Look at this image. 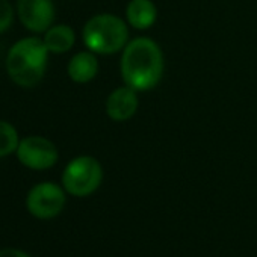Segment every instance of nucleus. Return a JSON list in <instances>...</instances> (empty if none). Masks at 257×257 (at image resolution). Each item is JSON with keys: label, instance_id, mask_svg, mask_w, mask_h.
I'll use <instances>...</instances> for the list:
<instances>
[{"label": "nucleus", "instance_id": "f257e3e1", "mask_svg": "<svg viewBox=\"0 0 257 257\" xmlns=\"http://www.w3.org/2000/svg\"><path fill=\"white\" fill-rule=\"evenodd\" d=\"M121 77L135 91H150L162 79L164 55L156 41L140 37L128 41L121 55Z\"/></svg>", "mask_w": 257, "mask_h": 257}, {"label": "nucleus", "instance_id": "f03ea898", "mask_svg": "<svg viewBox=\"0 0 257 257\" xmlns=\"http://www.w3.org/2000/svg\"><path fill=\"white\" fill-rule=\"evenodd\" d=\"M49 53L43 38L29 37L17 41L7 55V71L11 80L22 88L37 86L46 74Z\"/></svg>", "mask_w": 257, "mask_h": 257}, {"label": "nucleus", "instance_id": "7ed1b4c3", "mask_svg": "<svg viewBox=\"0 0 257 257\" xmlns=\"http://www.w3.org/2000/svg\"><path fill=\"white\" fill-rule=\"evenodd\" d=\"M83 44L95 55H113L128 43L125 22L113 14H97L91 17L82 32Z\"/></svg>", "mask_w": 257, "mask_h": 257}, {"label": "nucleus", "instance_id": "20e7f679", "mask_svg": "<svg viewBox=\"0 0 257 257\" xmlns=\"http://www.w3.org/2000/svg\"><path fill=\"white\" fill-rule=\"evenodd\" d=\"M103 170L92 156L74 158L62 173V188L73 197H88L101 183Z\"/></svg>", "mask_w": 257, "mask_h": 257}, {"label": "nucleus", "instance_id": "39448f33", "mask_svg": "<svg viewBox=\"0 0 257 257\" xmlns=\"http://www.w3.org/2000/svg\"><path fill=\"white\" fill-rule=\"evenodd\" d=\"M65 206V189L52 182L35 185L26 198L29 213L38 219H52L58 216Z\"/></svg>", "mask_w": 257, "mask_h": 257}, {"label": "nucleus", "instance_id": "423d86ee", "mask_svg": "<svg viewBox=\"0 0 257 257\" xmlns=\"http://www.w3.org/2000/svg\"><path fill=\"white\" fill-rule=\"evenodd\" d=\"M16 153L19 162L34 171L49 170L59 159L56 146L50 140L38 135H32L20 140Z\"/></svg>", "mask_w": 257, "mask_h": 257}, {"label": "nucleus", "instance_id": "0eeeda50", "mask_svg": "<svg viewBox=\"0 0 257 257\" xmlns=\"http://www.w3.org/2000/svg\"><path fill=\"white\" fill-rule=\"evenodd\" d=\"M17 14L28 31L46 32L55 22L53 0H17Z\"/></svg>", "mask_w": 257, "mask_h": 257}, {"label": "nucleus", "instance_id": "6e6552de", "mask_svg": "<svg viewBox=\"0 0 257 257\" xmlns=\"http://www.w3.org/2000/svg\"><path fill=\"white\" fill-rule=\"evenodd\" d=\"M138 91L131 86H119L113 89L106 98V113L113 121H127L131 119L138 110Z\"/></svg>", "mask_w": 257, "mask_h": 257}, {"label": "nucleus", "instance_id": "1a4fd4ad", "mask_svg": "<svg viewBox=\"0 0 257 257\" xmlns=\"http://www.w3.org/2000/svg\"><path fill=\"white\" fill-rule=\"evenodd\" d=\"M68 77L76 83H88L98 73V61L94 52H79L76 53L67 67Z\"/></svg>", "mask_w": 257, "mask_h": 257}, {"label": "nucleus", "instance_id": "9d476101", "mask_svg": "<svg viewBox=\"0 0 257 257\" xmlns=\"http://www.w3.org/2000/svg\"><path fill=\"white\" fill-rule=\"evenodd\" d=\"M125 19L134 29L144 31L156 23L158 8L152 0H131L125 8Z\"/></svg>", "mask_w": 257, "mask_h": 257}, {"label": "nucleus", "instance_id": "9b49d317", "mask_svg": "<svg viewBox=\"0 0 257 257\" xmlns=\"http://www.w3.org/2000/svg\"><path fill=\"white\" fill-rule=\"evenodd\" d=\"M44 44L49 49L50 53L62 55L71 50V47L76 43V34L74 31L67 25H56L49 28L44 32Z\"/></svg>", "mask_w": 257, "mask_h": 257}, {"label": "nucleus", "instance_id": "f8f14e48", "mask_svg": "<svg viewBox=\"0 0 257 257\" xmlns=\"http://www.w3.org/2000/svg\"><path fill=\"white\" fill-rule=\"evenodd\" d=\"M19 144H20V137L16 131V127L8 121L0 119V159L17 152Z\"/></svg>", "mask_w": 257, "mask_h": 257}, {"label": "nucleus", "instance_id": "ddd939ff", "mask_svg": "<svg viewBox=\"0 0 257 257\" xmlns=\"http://www.w3.org/2000/svg\"><path fill=\"white\" fill-rule=\"evenodd\" d=\"M14 20V11L8 0H0V34L8 31Z\"/></svg>", "mask_w": 257, "mask_h": 257}, {"label": "nucleus", "instance_id": "4468645a", "mask_svg": "<svg viewBox=\"0 0 257 257\" xmlns=\"http://www.w3.org/2000/svg\"><path fill=\"white\" fill-rule=\"evenodd\" d=\"M0 257H31V255L17 248H4L0 249Z\"/></svg>", "mask_w": 257, "mask_h": 257}]
</instances>
